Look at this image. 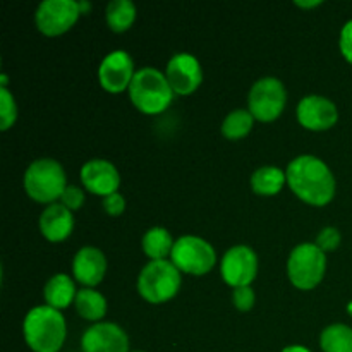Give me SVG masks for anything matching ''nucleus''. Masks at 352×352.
<instances>
[{
	"label": "nucleus",
	"instance_id": "obj_7",
	"mask_svg": "<svg viewBox=\"0 0 352 352\" xmlns=\"http://www.w3.org/2000/svg\"><path fill=\"white\" fill-rule=\"evenodd\" d=\"M170 261L189 275H205L215 267L217 253L212 244L199 236H181L174 244Z\"/></svg>",
	"mask_w": 352,
	"mask_h": 352
},
{
	"label": "nucleus",
	"instance_id": "obj_15",
	"mask_svg": "<svg viewBox=\"0 0 352 352\" xmlns=\"http://www.w3.org/2000/svg\"><path fill=\"white\" fill-rule=\"evenodd\" d=\"M82 186L93 195H98L102 198L117 192L120 186V174L112 162L105 158H93L88 160L81 167L79 172Z\"/></svg>",
	"mask_w": 352,
	"mask_h": 352
},
{
	"label": "nucleus",
	"instance_id": "obj_13",
	"mask_svg": "<svg viewBox=\"0 0 352 352\" xmlns=\"http://www.w3.org/2000/svg\"><path fill=\"white\" fill-rule=\"evenodd\" d=\"M82 352H129L126 330L112 322H98L81 337Z\"/></svg>",
	"mask_w": 352,
	"mask_h": 352
},
{
	"label": "nucleus",
	"instance_id": "obj_32",
	"mask_svg": "<svg viewBox=\"0 0 352 352\" xmlns=\"http://www.w3.org/2000/svg\"><path fill=\"white\" fill-rule=\"evenodd\" d=\"M322 3V0H313V2H301V0H296V6L299 7H316Z\"/></svg>",
	"mask_w": 352,
	"mask_h": 352
},
{
	"label": "nucleus",
	"instance_id": "obj_14",
	"mask_svg": "<svg viewBox=\"0 0 352 352\" xmlns=\"http://www.w3.org/2000/svg\"><path fill=\"white\" fill-rule=\"evenodd\" d=\"M299 124L309 131H327L339 120L337 105L322 95H308L298 103L296 110Z\"/></svg>",
	"mask_w": 352,
	"mask_h": 352
},
{
	"label": "nucleus",
	"instance_id": "obj_16",
	"mask_svg": "<svg viewBox=\"0 0 352 352\" xmlns=\"http://www.w3.org/2000/svg\"><path fill=\"white\" fill-rule=\"evenodd\" d=\"M107 274V258L96 246H82L72 260V275L85 287H95Z\"/></svg>",
	"mask_w": 352,
	"mask_h": 352
},
{
	"label": "nucleus",
	"instance_id": "obj_22",
	"mask_svg": "<svg viewBox=\"0 0 352 352\" xmlns=\"http://www.w3.org/2000/svg\"><path fill=\"white\" fill-rule=\"evenodd\" d=\"M138 10L131 0H112L105 9L107 26L116 33H124L134 24Z\"/></svg>",
	"mask_w": 352,
	"mask_h": 352
},
{
	"label": "nucleus",
	"instance_id": "obj_9",
	"mask_svg": "<svg viewBox=\"0 0 352 352\" xmlns=\"http://www.w3.org/2000/svg\"><path fill=\"white\" fill-rule=\"evenodd\" d=\"M81 16V6L76 0H43L36 7L34 23L47 36H58L76 24Z\"/></svg>",
	"mask_w": 352,
	"mask_h": 352
},
{
	"label": "nucleus",
	"instance_id": "obj_27",
	"mask_svg": "<svg viewBox=\"0 0 352 352\" xmlns=\"http://www.w3.org/2000/svg\"><path fill=\"white\" fill-rule=\"evenodd\" d=\"M256 296L251 285H244V287H236L232 292V302L239 311H250L254 306Z\"/></svg>",
	"mask_w": 352,
	"mask_h": 352
},
{
	"label": "nucleus",
	"instance_id": "obj_1",
	"mask_svg": "<svg viewBox=\"0 0 352 352\" xmlns=\"http://www.w3.org/2000/svg\"><path fill=\"white\" fill-rule=\"evenodd\" d=\"M291 191L313 206H325L336 196V177L329 165L315 155L296 157L285 168Z\"/></svg>",
	"mask_w": 352,
	"mask_h": 352
},
{
	"label": "nucleus",
	"instance_id": "obj_11",
	"mask_svg": "<svg viewBox=\"0 0 352 352\" xmlns=\"http://www.w3.org/2000/svg\"><path fill=\"white\" fill-rule=\"evenodd\" d=\"M165 76L175 95L181 96L191 95L203 82L201 64L195 55L188 52H179L168 58Z\"/></svg>",
	"mask_w": 352,
	"mask_h": 352
},
{
	"label": "nucleus",
	"instance_id": "obj_26",
	"mask_svg": "<svg viewBox=\"0 0 352 352\" xmlns=\"http://www.w3.org/2000/svg\"><path fill=\"white\" fill-rule=\"evenodd\" d=\"M340 241H342V236H340V230L337 227H325V229L320 230L315 244L327 254L336 251L340 246Z\"/></svg>",
	"mask_w": 352,
	"mask_h": 352
},
{
	"label": "nucleus",
	"instance_id": "obj_10",
	"mask_svg": "<svg viewBox=\"0 0 352 352\" xmlns=\"http://www.w3.org/2000/svg\"><path fill=\"white\" fill-rule=\"evenodd\" d=\"M220 274L223 282L234 289L251 285L258 275V254L246 244L229 248L222 256Z\"/></svg>",
	"mask_w": 352,
	"mask_h": 352
},
{
	"label": "nucleus",
	"instance_id": "obj_18",
	"mask_svg": "<svg viewBox=\"0 0 352 352\" xmlns=\"http://www.w3.org/2000/svg\"><path fill=\"white\" fill-rule=\"evenodd\" d=\"M76 294H78V291H76L74 280L67 274L52 275L43 289V298L47 305L58 309V311L74 302Z\"/></svg>",
	"mask_w": 352,
	"mask_h": 352
},
{
	"label": "nucleus",
	"instance_id": "obj_5",
	"mask_svg": "<svg viewBox=\"0 0 352 352\" xmlns=\"http://www.w3.org/2000/svg\"><path fill=\"white\" fill-rule=\"evenodd\" d=\"M181 284V270L168 260L148 261L138 275V292L151 305L170 301L179 292Z\"/></svg>",
	"mask_w": 352,
	"mask_h": 352
},
{
	"label": "nucleus",
	"instance_id": "obj_28",
	"mask_svg": "<svg viewBox=\"0 0 352 352\" xmlns=\"http://www.w3.org/2000/svg\"><path fill=\"white\" fill-rule=\"evenodd\" d=\"M60 203L64 206H67L71 212H74V210L81 208L82 203H85V192H82V189L78 188V186L69 184L67 188H65L64 195L60 196Z\"/></svg>",
	"mask_w": 352,
	"mask_h": 352
},
{
	"label": "nucleus",
	"instance_id": "obj_34",
	"mask_svg": "<svg viewBox=\"0 0 352 352\" xmlns=\"http://www.w3.org/2000/svg\"><path fill=\"white\" fill-rule=\"evenodd\" d=\"M133 352H144V351H133Z\"/></svg>",
	"mask_w": 352,
	"mask_h": 352
},
{
	"label": "nucleus",
	"instance_id": "obj_4",
	"mask_svg": "<svg viewBox=\"0 0 352 352\" xmlns=\"http://www.w3.org/2000/svg\"><path fill=\"white\" fill-rule=\"evenodd\" d=\"M24 191L38 203H57L67 188V175L55 158H38L28 165L23 177Z\"/></svg>",
	"mask_w": 352,
	"mask_h": 352
},
{
	"label": "nucleus",
	"instance_id": "obj_33",
	"mask_svg": "<svg viewBox=\"0 0 352 352\" xmlns=\"http://www.w3.org/2000/svg\"><path fill=\"white\" fill-rule=\"evenodd\" d=\"M79 6H81V12L82 14L88 12V10H89V3L88 2H79Z\"/></svg>",
	"mask_w": 352,
	"mask_h": 352
},
{
	"label": "nucleus",
	"instance_id": "obj_30",
	"mask_svg": "<svg viewBox=\"0 0 352 352\" xmlns=\"http://www.w3.org/2000/svg\"><path fill=\"white\" fill-rule=\"evenodd\" d=\"M339 47H340V52H342L344 58L352 64V19L347 21V23L342 26V30H340Z\"/></svg>",
	"mask_w": 352,
	"mask_h": 352
},
{
	"label": "nucleus",
	"instance_id": "obj_25",
	"mask_svg": "<svg viewBox=\"0 0 352 352\" xmlns=\"http://www.w3.org/2000/svg\"><path fill=\"white\" fill-rule=\"evenodd\" d=\"M17 103L7 88L0 86V129L6 131L16 124Z\"/></svg>",
	"mask_w": 352,
	"mask_h": 352
},
{
	"label": "nucleus",
	"instance_id": "obj_20",
	"mask_svg": "<svg viewBox=\"0 0 352 352\" xmlns=\"http://www.w3.org/2000/svg\"><path fill=\"white\" fill-rule=\"evenodd\" d=\"M175 241L172 239L170 232L165 227H151L144 232L141 246L144 254L150 260H167L168 254H172Z\"/></svg>",
	"mask_w": 352,
	"mask_h": 352
},
{
	"label": "nucleus",
	"instance_id": "obj_12",
	"mask_svg": "<svg viewBox=\"0 0 352 352\" xmlns=\"http://www.w3.org/2000/svg\"><path fill=\"white\" fill-rule=\"evenodd\" d=\"M134 74H136L134 62L126 50H113L107 54L98 67L100 85L110 93L129 89Z\"/></svg>",
	"mask_w": 352,
	"mask_h": 352
},
{
	"label": "nucleus",
	"instance_id": "obj_24",
	"mask_svg": "<svg viewBox=\"0 0 352 352\" xmlns=\"http://www.w3.org/2000/svg\"><path fill=\"white\" fill-rule=\"evenodd\" d=\"M253 113L248 109H236L230 113H227V117L222 122V134L227 140H243L244 136L251 133L254 124Z\"/></svg>",
	"mask_w": 352,
	"mask_h": 352
},
{
	"label": "nucleus",
	"instance_id": "obj_31",
	"mask_svg": "<svg viewBox=\"0 0 352 352\" xmlns=\"http://www.w3.org/2000/svg\"><path fill=\"white\" fill-rule=\"evenodd\" d=\"M282 352H311V351L305 346H289L285 347V349H282Z\"/></svg>",
	"mask_w": 352,
	"mask_h": 352
},
{
	"label": "nucleus",
	"instance_id": "obj_2",
	"mask_svg": "<svg viewBox=\"0 0 352 352\" xmlns=\"http://www.w3.org/2000/svg\"><path fill=\"white\" fill-rule=\"evenodd\" d=\"M23 336L33 352H58L67 337V323L58 309L34 306L24 316Z\"/></svg>",
	"mask_w": 352,
	"mask_h": 352
},
{
	"label": "nucleus",
	"instance_id": "obj_6",
	"mask_svg": "<svg viewBox=\"0 0 352 352\" xmlns=\"http://www.w3.org/2000/svg\"><path fill=\"white\" fill-rule=\"evenodd\" d=\"M327 272V254L315 243H301L291 251L287 275L291 284L301 291H311L323 280Z\"/></svg>",
	"mask_w": 352,
	"mask_h": 352
},
{
	"label": "nucleus",
	"instance_id": "obj_8",
	"mask_svg": "<svg viewBox=\"0 0 352 352\" xmlns=\"http://www.w3.org/2000/svg\"><path fill=\"white\" fill-rule=\"evenodd\" d=\"M287 89L278 78H261L253 82L248 95V110L261 122H272L284 112Z\"/></svg>",
	"mask_w": 352,
	"mask_h": 352
},
{
	"label": "nucleus",
	"instance_id": "obj_3",
	"mask_svg": "<svg viewBox=\"0 0 352 352\" xmlns=\"http://www.w3.org/2000/svg\"><path fill=\"white\" fill-rule=\"evenodd\" d=\"M174 95L165 72L157 67L138 69L129 86L131 102L138 110L148 116H157L167 110Z\"/></svg>",
	"mask_w": 352,
	"mask_h": 352
},
{
	"label": "nucleus",
	"instance_id": "obj_29",
	"mask_svg": "<svg viewBox=\"0 0 352 352\" xmlns=\"http://www.w3.org/2000/svg\"><path fill=\"white\" fill-rule=\"evenodd\" d=\"M103 210H105L109 215L119 217L120 213H124V210H126V198H124L119 191L107 196V198H103Z\"/></svg>",
	"mask_w": 352,
	"mask_h": 352
},
{
	"label": "nucleus",
	"instance_id": "obj_17",
	"mask_svg": "<svg viewBox=\"0 0 352 352\" xmlns=\"http://www.w3.org/2000/svg\"><path fill=\"white\" fill-rule=\"evenodd\" d=\"M38 226H40V232L43 234L45 239H48L50 243H60L72 234L74 215L60 201L52 203V205L45 206V210L41 212Z\"/></svg>",
	"mask_w": 352,
	"mask_h": 352
},
{
	"label": "nucleus",
	"instance_id": "obj_19",
	"mask_svg": "<svg viewBox=\"0 0 352 352\" xmlns=\"http://www.w3.org/2000/svg\"><path fill=\"white\" fill-rule=\"evenodd\" d=\"M287 182L285 170L275 167V165H265L256 168L251 175V188L260 196H275L282 191Z\"/></svg>",
	"mask_w": 352,
	"mask_h": 352
},
{
	"label": "nucleus",
	"instance_id": "obj_23",
	"mask_svg": "<svg viewBox=\"0 0 352 352\" xmlns=\"http://www.w3.org/2000/svg\"><path fill=\"white\" fill-rule=\"evenodd\" d=\"M323 352H352V329L344 323H333L323 329L320 336Z\"/></svg>",
	"mask_w": 352,
	"mask_h": 352
},
{
	"label": "nucleus",
	"instance_id": "obj_21",
	"mask_svg": "<svg viewBox=\"0 0 352 352\" xmlns=\"http://www.w3.org/2000/svg\"><path fill=\"white\" fill-rule=\"evenodd\" d=\"M74 305L79 316H82L85 320H89V322L98 323L107 315L105 296L91 287L79 289L78 294H76Z\"/></svg>",
	"mask_w": 352,
	"mask_h": 352
}]
</instances>
